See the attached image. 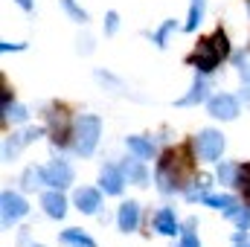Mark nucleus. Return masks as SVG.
<instances>
[{
  "label": "nucleus",
  "mask_w": 250,
  "mask_h": 247,
  "mask_svg": "<svg viewBox=\"0 0 250 247\" xmlns=\"http://www.w3.org/2000/svg\"><path fill=\"white\" fill-rule=\"evenodd\" d=\"M230 56V44H227V35L218 29L212 38H204V41H198V50L192 53V59L189 62L195 64L201 73H209V70H215L221 59H227Z\"/></svg>",
  "instance_id": "1"
},
{
  "label": "nucleus",
  "mask_w": 250,
  "mask_h": 247,
  "mask_svg": "<svg viewBox=\"0 0 250 247\" xmlns=\"http://www.w3.org/2000/svg\"><path fill=\"white\" fill-rule=\"evenodd\" d=\"M99 134H102V120H99V117H90V114L79 117V120H76V128H73L76 151H79L82 157H90L93 148H96V143H99Z\"/></svg>",
  "instance_id": "2"
},
{
  "label": "nucleus",
  "mask_w": 250,
  "mask_h": 247,
  "mask_svg": "<svg viewBox=\"0 0 250 247\" xmlns=\"http://www.w3.org/2000/svg\"><path fill=\"white\" fill-rule=\"evenodd\" d=\"M195 151H198V157L201 160H218L221 157V151H224V137L218 134V131H212V128H207V131H201L198 137H195Z\"/></svg>",
  "instance_id": "3"
},
{
  "label": "nucleus",
  "mask_w": 250,
  "mask_h": 247,
  "mask_svg": "<svg viewBox=\"0 0 250 247\" xmlns=\"http://www.w3.org/2000/svg\"><path fill=\"white\" fill-rule=\"evenodd\" d=\"M0 204H3V227H9V224H15L18 218H23L26 215V201L21 198V195H15V192H3V198H0Z\"/></svg>",
  "instance_id": "4"
},
{
  "label": "nucleus",
  "mask_w": 250,
  "mask_h": 247,
  "mask_svg": "<svg viewBox=\"0 0 250 247\" xmlns=\"http://www.w3.org/2000/svg\"><path fill=\"white\" fill-rule=\"evenodd\" d=\"M44 184L56 186V189H67L73 184V169L64 163V160H53L47 169H44Z\"/></svg>",
  "instance_id": "5"
},
{
  "label": "nucleus",
  "mask_w": 250,
  "mask_h": 247,
  "mask_svg": "<svg viewBox=\"0 0 250 247\" xmlns=\"http://www.w3.org/2000/svg\"><path fill=\"white\" fill-rule=\"evenodd\" d=\"M207 108H209V114H212L215 120H236V117H239V102H236L233 96H227V93L212 96Z\"/></svg>",
  "instance_id": "6"
},
{
  "label": "nucleus",
  "mask_w": 250,
  "mask_h": 247,
  "mask_svg": "<svg viewBox=\"0 0 250 247\" xmlns=\"http://www.w3.org/2000/svg\"><path fill=\"white\" fill-rule=\"evenodd\" d=\"M117 224H120V230H123V233H131V230H137V224H140V206H137L134 201H125L123 206H120Z\"/></svg>",
  "instance_id": "7"
},
{
  "label": "nucleus",
  "mask_w": 250,
  "mask_h": 247,
  "mask_svg": "<svg viewBox=\"0 0 250 247\" xmlns=\"http://www.w3.org/2000/svg\"><path fill=\"white\" fill-rule=\"evenodd\" d=\"M99 204H102V198H99V192L96 189H79L76 192V206L82 209V212H87V215H93L96 209H99Z\"/></svg>",
  "instance_id": "8"
},
{
  "label": "nucleus",
  "mask_w": 250,
  "mask_h": 247,
  "mask_svg": "<svg viewBox=\"0 0 250 247\" xmlns=\"http://www.w3.org/2000/svg\"><path fill=\"white\" fill-rule=\"evenodd\" d=\"M41 204H44V209H47L50 218H64V212H67V201H64V195L59 189L56 192H47Z\"/></svg>",
  "instance_id": "9"
},
{
  "label": "nucleus",
  "mask_w": 250,
  "mask_h": 247,
  "mask_svg": "<svg viewBox=\"0 0 250 247\" xmlns=\"http://www.w3.org/2000/svg\"><path fill=\"white\" fill-rule=\"evenodd\" d=\"M99 184H102V189H105L108 195H120V192H123V175H120L114 166H105Z\"/></svg>",
  "instance_id": "10"
},
{
  "label": "nucleus",
  "mask_w": 250,
  "mask_h": 247,
  "mask_svg": "<svg viewBox=\"0 0 250 247\" xmlns=\"http://www.w3.org/2000/svg\"><path fill=\"white\" fill-rule=\"evenodd\" d=\"M154 230L163 233V236H175L178 233V221H175V212L172 209H160L154 215Z\"/></svg>",
  "instance_id": "11"
},
{
  "label": "nucleus",
  "mask_w": 250,
  "mask_h": 247,
  "mask_svg": "<svg viewBox=\"0 0 250 247\" xmlns=\"http://www.w3.org/2000/svg\"><path fill=\"white\" fill-rule=\"evenodd\" d=\"M125 145H128V151H134L140 160H148V157L154 154V145H151V140H146V137H128Z\"/></svg>",
  "instance_id": "12"
},
{
  "label": "nucleus",
  "mask_w": 250,
  "mask_h": 247,
  "mask_svg": "<svg viewBox=\"0 0 250 247\" xmlns=\"http://www.w3.org/2000/svg\"><path fill=\"white\" fill-rule=\"evenodd\" d=\"M123 175L131 181V184H140V186H146V181H148V175H146V169L140 166V160H125Z\"/></svg>",
  "instance_id": "13"
},
{
  "label": "nucleus",
  "mask_w": 250,
  "mask_h": 247,
  "mask_svg": "<svg viewBox=\"0 0 250 247\" xmlns=\"http://www.w3.org/2000/svg\"><path fill=\"white\" fill-rule=\"evenodd\" d=\"M201 201L207 206H212V209H224V212L236 209V198H230V195H204Z\"/></svg>",
  "instance_id": "14"
},
{
  "label": "nucleus",
  "mask_w": 250,
  "mask_h": 247,
  "mask_svg": "<svg viewBox=\"0 0 250 247\" xmlns=\"http://www.w3.org/2000/svg\"><path fill=\"white\" fill-rule=\"evenodd\" d=\"M207 96V82H201V79H195V84H192V90H189L187 96H181L178 99V105H195V102H201Z\"/></svg>",
  "instance_id": "15"
},
{
  "label": "nucleus",
  "mask_w": 250,
  "mask_h": 247,
  "mask_svg": "<svg viewBox=\"0 0 250 247\" xmlns=\"http://www.w3.org/2000/svg\"><path fill=\"white\" fill-rule=\"evenodd\" d=\"M67 245H73V247H93V239L90 236H84L82 230H64V236H62Z\"/></svg>",
  "instance_id": "16"
},
{
  "label": "nucleus",
  "mask_w": 250,
  "mask_h": 247,
  "mask_svg": "<svg viewBox=\"0 0 250 247\" xmlns=\"http://www.w3.org/2000/svg\"><path fill=\"white\" fill-rule=\"evenodd\" d=\"M201 18H204V0H192V6H189V21H187V29H198V23H201Z\"/></svg>",
  "instance_id": "17"
},
{
  "label": "nucleus",
  "mask_w": 250,
  "mask_h": 247,
  "mask_svg": "<svg viewBox=\"0 0 250 247\" xmlns=\"http://www.w3.org/2000/svg\"><path fill=\"white\" fill-rule=\"evenodd\" d=\"M3 111H6V120H12V123H26V117H29L23 105H9V102H6Z\"/></svg>",
  "instance_id": "18"
},
{
  "label": "nucleus",
  "mask_w": 250,
  "mask_h": 247,
  "mask_svg": "<svg viewBox=\"0 0 250 247\" xmlns=\"http://www.w3.org/2000/svg\"><path fill=\"white\" fill-rule=\"evenodd\" d=\"M195 218H189L187 221V230H184V239H181V247H201V242H198V236H195Z\"/></svg>",
  "instance_id": "19"
},
{
  "label": "nucleus",
  "mask_w": 250,
  "mask_h": 247,
  "mask_svg": "<svg viewBox=\"0 0 250 247\" xmlns=\"http://www.w3.org/2000/svg\"><path fill=\"white\" fill-rule=\"evenodd\" d=\"M41 184H44V169H26L23 172V186L26 189H35Z\"/></svg>",
  "instance_id": "20"
},
{
  "label": "nucleus",
  "mask_w": 250,
  "mask_h": 247,
  "mask_svg": "<svg viewBox=\"0 0 250 247\" xmlns=\"http://www.w3.org/2000/svg\"><path fill=\"white\" fill-rule=\"evenodd\" d=\"M236 175H239V169L233 163H221L218 166V181L221 184H236Z\"/></svg>",
  "instance_id": "21"
},
{
  "label": "nucleus",
  "mask_w": 250,
  "mask_h": 247,
  "mask_svg": "<svg viewBox=\"0 0 250 247\" xmlns=\"http://www.w3.org/2000/svg\"><path fill=\"white\" fill-rule=\"evenodd\" d=\"M62 6L67 9V15H70L73 21H79V23H84V21H87V12H84V9H79V6H76V0H62Z\"/></svg>",
  "instance_id": "22"
},
{
  "label": "nucleus",
  "mask_w": 250,
  "mask_h": 247,
  "mask_svg": "<svg viewBox=\"0 0 250 247\" xmlns=\"http://www.w3.org/2000/svg\"><path fill=\"white\" fill-rule=\"evenodd\" d=\"M239 186L245 192V204H250V163L239 169Z\"/></svg>",
  "instance_id": "23"
},
{
  "label": "nucleus",
  "mask_w": 250,
  "mask_h": 247,
  "mask_svg": "<svg viewBox=\"0 0 250 247\" xmlns=\"http://www.w3.org/2000/svg\"><path fill=\"white\" fill-rule=\"evenodd\" d=\"M227 215H230V218H233L242 230H248V227H250V212H248V209H230Z\"/></svg>",
  "instance_id": "24"
},
{
  "label": "nucleus",
  "mask_w": 250,
  "mask_h": 247,
  "mask_svg": "<svg viewBox=\"0 0 250 247\" xmlns=\"http://www.w3.org/2000/svg\"><path fill=\"white\" fill-rule=\"evenodd\" d=\"M172 29H175V21H166V23L157 29V35H154V44H157V47H166V38H169V32H172Z\"/></svg>",
  "instance_id": "25"
},
{
  "label": "nucleus",
  "mask_w": 250,
  "mask_h": 247,
  "mask_svg": "<svg viewBox=\"0 0 250 247\" xmlns=\"http://www.w3.org/2000/svg\"><path fill=\"white\" fill-rule=\"evenodd\" d=\"M21 145H23V140H21V137H18V140H6V143H3V157H6V160H12V157L18 154V148H21Z\"/></svg>",
  "instance_id": "26"
},
{
  "label": "nucleus",
  "mask_w": 250,
  "mask_h": 247,
  "mask_svg": "<svg viewBox=\"0 0 250 247\" xmlns=\"http://www.w3.org/2000/svg\"><path fill=\"white\" fill-rule=\"evenodd\" d=\"M41 134H44V128H26V131L21 134V140H23V145H26V143H32V140H38Z\"/></svg>",
  "instance_id": "27"
},
{
  "label": "nucleus",
  "mask_w": 250,
  "mask_h": 247,
  "mask_svg": "<svg viewBox=\"0 0 250 247\" xmlns=\"http://www.w3.org/2000/svg\"><path fill=\"white\" fill-rule=\"evenodd\" d=\"M117 23H120V18H117V12H111V15H108V23H105V32L114 35V32H117Z\"/></svg>",
  "instance_id": "28"
},
{
  "label": "nucleus",
  "mask_w": 250,
  "mask_h": 247,
  "mask_svg": "<svg viewBox=\"0 0 250 247\" xmlns=\"http://www.w3.org/2000/svg\"><path fill=\"white\" fill-rule=\"evenodd\" d=\"M0 50H3V53H9V50H23V44H9V41H3Z\"/></svg>",
  "instance_id": "29"
},
{
  "label": "nucleus",
  "mask_w": 250,
  "mask_h": 247,
  "mask_svg": "<svg viewBox=\"0 0 250 247\" xmlns=\"http://www.w3.org/2000/svg\"><path fill=\"white\" fill-rule=\"evenodd\" d=\"M18 3H21L23 9H32V0H18Z\"/></svg>",
  "instance_id": "30"
},
{
  "label": "nucleus",
  "mask_w": 250,
  "mask_h": 247,
  "mask_svg": "<svg viewBox=\"0 0 250 247\" xmlns=\"http://www.w3.org/2000/svg\"><path fill=\"white\" fill-rule=\"evenodd\" d=\"M239 247H242V245H239ZM245 247H250V245H245Z\"/></svg>",
  "instance_id": "31"
}]
</instances>
